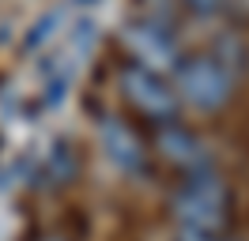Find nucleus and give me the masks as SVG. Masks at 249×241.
Returning <instances> with one entry per match:
<instances>
[{
	"label": "nucleus",
	"mask_w": 249,
	"mask_h": 241,
	"mask_svg": "<svg viewBox=\"0 0 249 241\" xmlns=\"http://www.w3.org/2000/svg\"><path fill=\"white\" fill-rule=\"evenodd\" d=\"M155 147H159V155H162L166 162L181 166L185 173H193V170H208V151H204L200 136L189 132L185 124H178V120H162V124H155Z\"/></svg>",
	"instance_id": "obj_5"
},
{
	"label": "nucleus",
	"mask_w": 249,
	"mask_h": 241,
	"mask_svg": "<svg viewBox=\"0 0 249 241\" xmlns=\"http://www.w3.org/2000/svg\"><path fill=\"white\" fill-rule=\"evenodd\" d=\"M94 38H98V27H94L91 19H79V27H76V45H79V53H87Z\"/></svg>",
	"instance_id": "obj_9"
},
{
	"label": "nucleus",
	"mask_w": 249,
	"mask_h": 241,
	"mask_svg": "<svg viewBox=\"0 0 249 241\" xmlns=\"http://www.w3.org/2000/svg\"><path fill=\"white\" fill-rule=\"evenodd\" d=\"M98 139H102V151L109 155V162L121 166L124 173H140V170H143L147 155H143L136 132H132L121 117H102V124H98Z\"/></svg>",
	"instance_id": "obj_6"
},
{
	"label": "nucleus",
	"mask_w": 249,
	"mask_h": 241,
	"mask_svg": "<svg viewBox=\"0 0 249 241\" xmlns=\"http://www.w3.org/2000/svg\"><path fill=\"white\" fill-rule=\"evenodd\" d=\"M117 79H121V94L136 105L147 120H155V124L178 120V94H174L155 72H147L140 64H124Z\"/></svg>",
	"instance_id": "obj_3"
},
{
	"label": "nucleus",
	"mask_w": 249,
	"mask_h": 241,
	"mask_svg": "<svg viewBox=\"0 0 249 241\" xmlns=\"http://www.w3.org/2000/svg\"><path fill=\"white\" fill-rule=\"evenodd\" d=\"M227 207H231V192L215 170H193L185 185L174 192V215L181 219V226H193V230L219 234L231 219Z\"/></svg>",
	"instance_id": "obj_1"
},
{
	"label": "nucleus",
	"mask_w": 249,
	"mask_h": 241,
	"mask_svg": "<svg viewBox=\"0 0 249 241\" xmlns=\"http://www.w3.org/2000/svg\"><path fill=\"white\" fill-rule=\"evenodd\" d=\"M178 241H219V234H208V230H193V226H181V230H178Z\"/></svg>",
	"instance_id": "obj_11"
},
{
	"label": "nucleus",
	"mask_w": 249,
	"mask_h": 241,
	"mask_svg": "<svg viewBox=\"0 0 249 241\" xmlns=\"http://www.w3.org/2000/svg\"><path fill=\"white\" fill-rule=\"evenodd\" d=\"M46 241H61V238H46Z\"/></svg>",
	"instance_id": "obj_14"
},
{
	"label": "nucleus",
	"mask_w": 249,
	"mask_h": 241,
	"mask_svg": "<svg viewBox=\"0 0 249 241\" xmlns=\"http://www.w3.org/2000/svg\"><path fill=\"white\" fill-rule=\"evenodd\" d=\"M185 4H189L196 15H212V12H219V8H223V0H185Z\"/></svg>",
	"instance_id": "obj_12"
},
{
	"label": "nucleus",
	"mask_w": 249,
	"mask_h": 241,
	"mask_svg": "<svg viewBox=\"0 0 249 241\" xmlns=\"http://www.w3.org/2000/svg\"><path fill=\"white\" fill-rule=\"evenodd\" d=\"M174 79H178L181 98L189 105H196V109H219V105H227L231 87H234L231 72L215 57H189L185 64L174 68Z\"/></svg>",
	"instance_id": "obj_2"
},
{
	"label": "nucleus",
	"mask_w": 249,
	"mask_h": 241,
	"mask_svg": "<svg viewBox=\"0 0 249 241\" xmlns=\"http://www.w3.org/2000/svg\"><path fill=\"white\" fill-rule=\"evenodd\" d=\"M76 4H83V8H91V4H98V0H76Z\"/></svg>",
	"instance_id": "obj_13"
},
{
	"label": "nucleus",
	"mask_w": 249,
	"mask_h": 241,
	"mask_svg": "<svg viewBox=\"0 0 249 241\" xmlns=\"http://www.w3.org/2000/svg\"><path fill=\"white\" fill-rule=\"evenodd\" d=\"M64 23V8H49L38 23L31 27V34H27V49H38V45H46L53 34H57V27Z\"/></svg>",
	"instance_id": "obj_8"
},
{
	"label": "nucleus",
	"mask_w": 249,
	"mask_h": 241,
	"mask_svg": "<svg viewBox=\"0 0 249 241\" xmlns=\"http://www.w3.org/2000/svg\"><path fill=\"white\" fill-rule=\"evenodd\" d=\"M46 173L53 181H72L79 173V158H76V151H72V143H64V139L53 143V151H49V158H46Z\"/></svg>",
	"instance_id": "obj_7"
},
{
	"label": "nucleus",
	"mask_w": 249,
	"mask_h": 241,
	"mask_svg": "<svg viewBox=\"0 0 249 241\" xmlns=\"http://www.w3.org/2000/svg\"><path fill=\"white\" fill-rule=\"evenodd\" d=\"M64 94H68V75H53V79H49V87H46V98H42V102H46V105H57Z\"/></svg>",
	"instance_id": "obj_10"
},
{
	"label": "nucleus",
	"mask_w": 249,
	"mask_h": 241,
	"mask_svg": "<svg viewBox=\"0 0 249 241\" xmlns=\"http://www.w3.org/2000/svg\"><path fill=\"white\" fill-rule=\"evenodd\" d=\"M121 42L128 45L132 53V64H140L147 72H174L181 64V53H178V42L174 34L162 23H151V19H140L121 34Z\"/></svg>",
	"instance_id": "obj_4"
}]
</instances>
